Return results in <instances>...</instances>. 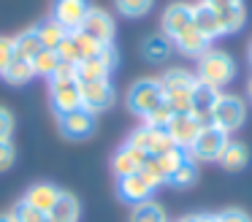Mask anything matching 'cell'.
<instances>
[{
    "label": "cell",
    "mask_w": 252,
    "mask_h": 222,
    "mask_svg": "<svg viewBox=\"0 0 252 222\" xmlns=\"http://www.w3.org/2000/svg\"><path fill=\"white\" fill-rule=\"evenodd\" d=\"M160 90H163V103L174 114H190V95L195 87V73L187 68H168L163 76H158Z\"/></svg>",
    "instance_id": "cell-1"
},
{
    "label": "cell",
    "mask_w": 252,
    "mask_h": 222,
    "mask_svg": "<svg viewBox=\"0 0 252 222\" xmlns=\"http://www.w3.org/2000/svg\"><path fill=\"white\" fill-rule=\"evenodd\" d=\"M195 79L222 92V87L236 79V60L228 52H222V49H209L206 54L198 57Z\"/></svg>",
    "instance_id": "cell-2"
},
{
    "label": "cell",
    "mask_w": 252,
    "mask_h": 222,
    "mask_svg": "<svg viewBox=\"0 0 252 222\" xmlns=\"http://www.w3.org/2000/svg\"><path fill=\"white\" fill-rule=\"evenodd\" d=\"M125 103L127 111L133 117L144 119L147 114H152L155 108L163 103V90H160V81L152 79V76H144V79H136L125 92Z\"/></svg>",
    "instance_id": "cell-3"
},
{
    "label": "cell",
    "mask_w": 252,
    "mask_h": 222,
    "mask_svg": "<svg viewBox=\"0 0 252 222\" xmlns=\"http://www.w3.org/2000/svg\"><path fill=\"white\" fill-rule=\"evenodd\" d=\"M230 135L225 133V130H220L217 125H203L201 133L195 135V141H192L190 146H187V157H190L192 162H217L220 155H222V149L228 146Z\"/></svg>",
    "instance_id": "cell-4"
},
{
    "label": "cell",
    "mask_w": 252,
    "mask_h": 222,
    "mask_svg": "<svg viewBox=\"0 0 252 222\" xmlns=\"http://www.w3.org/2000/svg\"><path fill=\"white\" fill-rule=\"evenodd\" d=\"M209 122L217 125L220 130H225V133L230 135L233 130H239L241 125L247 122V100L239 95H233V92H220Z\"/></svg>",
    "instance_id": "cell-5"
},
{
    "label": "cell",
    "mask_w": 252,
    "mask_h": 222,
    "mask_svg": "<svg viewBox=\"0 0 252 222\" xmlns=\"http://www.w3.org/2000/svg\"><path fill=\"white\" fill-rule=\"evenodd\" d=\"M125 144L141 149L147 157H158V155H163V152L174 149V141L168 138V133H165L163 127H149V125H144V122L127 135Z\"/></svg>",
    "instance_id": "cell-6"
},
{
    "label": "cell",
    "mask_w": 252,
    "mask_h": 222,
    "mask_svg": "<svg viewBox=\"0 0 252 222\" xmlns=\"http://www.w3.org/2000/svg\"><path fill=\"white\" fill-rule=\"evenodd\" d=\"M98 127V117L90 114L87 108H73V111L57 114V130L65 135L68 141H84L95 133Z\"/></svg>",
    "instance_id": "cell-7"
},
{
    "label": "cell",
    "mask_w": 252,
    "mask_h": 222,
    "mask_svg": "<svg viewBox=\"0 0 252 222\" xmlns=\"http://www.w3.org/2000/svg\"><path fill=\"white\" fill-rule=\"evenodd\" d=\"M155 190H158V184H155L144 171L117 179V198L127 206H138V203H144V200H152Z\"/></svg>",
    "instance_id": "cell-8"
},
{
    "label": "cell",
    "mask_w": 252,
    "mask_h": 222,
    "mask_svg": "<svg viewBox=\"0 0 252 222\" xmlns=\"http://www.w3.org/2000/svg\"><path fill=\"white\" fill-rule=\"evenodd\" d=\"M82 84V81H79ZM117 103V90L111 84V79H100V81H84L82 84V108H87L90 114H103Z\"/></svg>",
    "instance_id": "cell-9"
},
{
    "label": "cell",
    "mask_w": 252,
    "mask_h": 222,
    "mask_svg": "<svg viewBox=\"0 0 252 222\" xmlns=\"http://www.w3.org/2000/svg\"><path fill=\"white\" fill-rule=\"evenodd\" d=\"M49 106L55 111V117L73 111V108H82V84H79V79H52Z\"/></svg>",
    "instance_id": "cell-10"
},
{
    "label": "cell",
    "mask_w": 252,
    "mask_h": 222,
    "mask_svg": "<svg viewBox=\"0 0 252 222\" xmlns=\"http://www.w3.org/2000/svg\"><path fill=\"white\" fill-rule=\"evenodd\" d=\"M120 63V54H117L114 43L106 46L98 57H90V60H82L76 63V79L82 81H100V79H111V70L117 68Z\"/></svg>",
    "instance_id": "cell-11"
},
{
    "label": "cell",
    "mask_w": 252,
    "mask_h": 222,
    "mask_svg": "<svg viewBox=\"0 0 252 222\" xmlns=\"http://www.w3.org/2000/svg\"><path fill=\"white\" fill-rule=\"evenodd\" d=\"M93 3L90 0H52V8H49V16L55 22H60L68 32L79 30L84 22V16L90 14Z\"/></svg>",
    "instance_id": "cell-12"
},
{
    "label": "cell",
    "mask_w": 252,
    "mask_h": 222,
    "mask_svg": "<svg viewBox=\"0 0 252 222\" xmlns=\"http://www.w3.org/2000/svg\"><path fill=\"white\" fill-rule=\"evenodd\" d=\"M82 32H87L90 38H95L98 43H103V46H111L114 43V35H117V22L114 16L109 14V11L103 8H90V14L84 16L82 27H79Z\"/></svg>",
    "instance_id": "cell-13"
},
{
    "label": "cell",
    "mask_w": 252,
    "mask_h": 222,
    "mask_svg": "<svg viewBox=\"0 0 252 222\" xmlns=\"http://www.w3.org/2000/svg\"><path fill=\"white\" fill-rule=\"evenodd\" d=\"M192 25V3H185V0H176V3H168L163 8V16H160V32L165 38L174 41L182 30Z\"/></svg>",
    "instance_id": "cell-14"
},
{
    "label": "cell",
    "mask_w": 252,
    "mask_h": 222,
    "mask_svg": "<svg viewBox=\"0 0 252 222\" xmlns=\"http://www.w3.org/2000/svg\"><path fill=\"white\" fill-rule=\"evenodd\" d=\"M203 122L201 119H195L192 114H174L168 122V127H165V133H168V138L174 141V146H179V149L187 152V146L195 141V135L201 133Z\"/></svg>",
    "instance_id": "cell-15"
},
{
    "label": "cell",
    "mask_w": 252,
    "mask_h": 222,
    "mask_svg": "<svg viewBox=\"0 0 252 222\" xmlns=\"http://www.w3.org/2000/svg\"><path fill=\"white\" fill-rule=\"evenodd\" d=\"M144 162H147V155H144L141 149H136V146L130 144H122L117 146V152L111 155V171H114V176H130V173H138L144 168Z\"/></svg>",
    "instance_id": "cell-16"
},
{
    "label": "cell",
    "mask_w": 252,
    "mask_h": 222,
    "mask_svg": "<svg viewBox=\"0 0 252 222\" xmlns=\"http://www.w3.org/2000/svg\"><path fill=\"white\" fill-rule=\"evenodd\" d=\"M217 97H220V90L203 84V81H195L192 95H190V114L195 119H201L203 125H209V119H212V108H214V103H217Z\"/></svg>",
    "instance_id": "cell-17"
},
{
    "label": "cell",
    "mask_w": 252,
    "mask_h": 222,
    "mask_svg": "<svg viewBox=\"0 0 252 222\" xmlns=\"http://www.w3.org/2000/svg\"><path fill=\"white\" fill-rule=\"evenodd\" d=\"M60 192H63V190L57 187V184H52V182H35V184H30V187L25 190L22 200H25V203H30L33 209H38V211H44V214H49V211L55 209V203H57V198H60Z\"/></svg>",
    "instance_id": "cell-18"
},
{
    "label": "cell",
    "mask_w": 252,
    "mask_h": 222,
    "mask_svg": "<svg viewBox=\"0 0 252 222\" xmlns=\"http://www.w3.org/2000/svg\"><path fill=\"white\" fill-rule=\"evenodd\" d=\"M171 43H174V49H176L179 54H185V57H195V60L212 49V41H209V38L203 35V32L198 30L195 25H190L187 30H182Z\"/></svg>",
    "instance_id": "cell-19"
},
{
    "label": "cell",
    "mask_w": 252,
    "mask_h": 222,
    "mask_svg": "<svg viewBox=\"0 0 252 222\" xmlns=\"http://www.w3.org/2000/svg\"><path fill=\"white\" fill-rule=\"evenodd\" d=\"M192 25H195L198 30H201L203 35L209 38V41L225 35V32H222V25H220V14L212 8V5L203 3V0L192 3Z\"/></svg>",
    "instance_id": "cell-20"
},
{
    "label": "cell",
    "mask_w": 252,
    "mask_h": 222,
    "mask_svg": "<svg viewBox=\"0 0 252 222\" xmlns=\"http://www.w3.org/2000/svg\"><path fill=\"white\" fill-rule=\"evenodd\" d=\"M171 52H174V43H171V38H165L163 32H149L141 41V57L152 65L165 63V60L171 57Z\"/></svg>",
    "instance_id": "cell-21"
},
{
    "label": "cell",
    "mask_w": 252,
    "mask_h": 222,
    "mask_svg": "<svg viewBox=\"0 0 252 222\" xmlns=\"http://www.w3.org/2000/svg\"><path fill=\"white\" fill-rule=\"evenodd\" d=\"M217 162L225 171L239 173V171H244L247 162H250V149H247V144H241V141H228V146L222 149V155H220Z\"/></svg>",
    "instance_id": "cell-22"
},
{
    "label": "cell",
    "mask_w": 252,
    "mask_h": 222,
    "mask_svg": "<svg viewBox=\"0 0 252 222\" xmlns=\"http://www.w3.org/2000/svg\"><path fill=\"white\" fill-rule=\"evenodd\" d=\"M49 217L57 222H79L82 220V203H79V198L73 192L63 190L57 203H55V209L49 211Z\"/></svg>",
    "instance_id": "cell-23"
},
{
    "label": "cell",
    "mask_w": 252,
    "mask_h": 222,
    "mask_svg": "<svg viewBox=\"0 0 252 222\" xmlns=\"http://www.w3.org/2000/svg\"><path fill=\"white\" fill-rule=\"evenodd\" d=\"M41 49L44 46H41V38H38V32H35V27H28V30L14 35V57H22V60H30V63H33Z\"/></svg>",
    "instance_id": "cell-24"
},
{
    "label": "cell",
    "mask_w": 252,
    "mask_h": 222,
    "mask_svg": "<svg viewBox=\"0 0 252 222\" xmlns=\"http://www.w3.org/2000/svg\"><path fill=\"white\" fill-rule=\"evenodd\" d=\"M35 32H38V38H41V46L44 49H52L55 52L57 49V43L63 41V38L68 35V30L60 25V22H55L52 16H46V19H41V22H35Z\"/></svg>",
    "instance_id": "cell-25"
},
{
    "label": "cell",
    "mask_w": 252,
    "mask_h": 222,
    "mask_svg": "<svg viewBox=\"0 0 252 222\" xmlns=\"http://www.w3.org/2000/svg\"><path fill=\"white\" fill-rule=\"evenodd\" d=\"M0 79L6 81V84H11V87L28 84L30 79H35V73H33V63H30V60H22V57H14V60H11V65H8L6 70H3V76H0Z\"/></svg>",
    "instance_id": "cell-26"
},
{
    "label": "cell",
    "mask_w": 252,
    "mask_h": 222,
    "mask_svg": "<svg viewBox=\"0 0 252 222\" xmlns=\"http://www.w3.org/2000/svg\"><path fill=\"white\" fill-rule=\"evenodd\" d=\"M198 176H201V173H198V162H192L190 157H187V160L182 162L174 173H171L168 187H174V190H190V187H195V184H198Z\"/></svg>",
    "instance_id": "cell-27"
},
{
    "label": "cell",
    "mask_w": 252,
    "mask_h": 222,
    "mask_svg": "<svg viewBox=\"0 0 252 222\" xmlns=\"http://www.w3.org/2000/svg\"><path fill=\"white\" fill-rule=\"evenodd\" d=\"M130 222H171L158 200H144L130 209Z\"/></svg>",
    "instance_id": "cell-28"
},
{
    "label": "cell",
    "mask_w": 252,
    "mask_h": 222,
    "mask_svg": "<svg viewBox=\"0 0 252 222\" xmlns=\"http://www.w3.org/2000/svg\"><path fill=\"white\" fill-rule=\"evenodd\" d=\"M214 11H217V8H214ZM217 14H220V25H222L225 35H233V32H239L241 27L247 25L244 3H241V5H230V8H222V11H217Z\"/></svg>",
    "instance_id": "cell-29"
},
{
    "label": "cell",
    "mask_w": 252,
    "mask_h": 222,
    "mask_svg": "<svg viewBox=\"0 0 252 222\" xmlns=\"http://www.w3.org/2000/svg\"><path fill=\"white\" fill-rule=\"evenodd\" d=\"M60 63H63V60L57 57V52H52V49H41L38 57L33 60V73L49 81V79H55V73H57V68H60Z\"/></svg>",
    "instance_id": "cell-30"
},
{
    "label": "cell",
    "mask_w": 252,
    "mask_h": 222,
    "mask_svg": "<svg viewBox=\"0 0 252 222\" xmlns=\"http://www.w3.org/2000/svg\"><path fill=\"white\" fill-rule=\"evenodd\" d=\"M155 0H114V8L117 14L127 16V19H141L152 11Z\"/></svg>",
    "instance_id": "cell-31"
},
{
    "label": "cell",
    "mask_w": 252,
    "mask_h": 222,
    "mask_svg": "<svg viewBox=\"0 0 252 222\" xmlns=\"http://www.w3.org/2000/svg\"><path fill=\"white\" fill-rule=\"evenodd\" d=\"M11 214H14V220H17V222H46V217H49V214H44V211L33 209L30 203H25L22 198L14 203Z\"/></svg>",
    "instance_id": "cell-32"
},
{
    "label": "cell",
    "mask_w": 252,
    "mask_h": 222,
    "mask_svg": "<svg viewBox=\"0 0 252 222\" xmlns=\"http://www.w3.org/2000/svg\"><path fill=\"white\" fill-rule=\"evenodd\" d=\"M57 57L63 60V63H71V65H76V63H82V57H79V49H76V41H73V32H68L65 38H63L60 43H57Z\"/></svg>",
    "instance_id": "cell-33"
},
{
    "label": "cell",
    "mask_w": 252,
    "mask_h": 222,
    "mask_svg": "<svg viewBox=\"0 0 252 222\" xmlns=\"http://www.w3.org/2000/svg\"><path fill=\"white\" fill-rule=\"evenodd\" d=\"M171 117H174V111H171L168 106H165V103H160L158 108H155L152 114H147V117L141 119L144 125H149V127H168V122H171Z\"/></svg>",
    "instance_id": "cell-34"
},
{
    "label": "cell",
    "mask_w": 252,
    "mask_h": 222,
    "mask_svg": "<svg viewBox=\"0 0 252 222\" xmlns=\"http://www.w3.org/2000/svg\"><path fill=\"white\" fill-rule=\"evenodd\" d=\"M14 162H17V146L11 141H0V173L8 171Z\"/></svg>",
    "instance_id": "cell-35"
},
{
    "label": "cell",
    "mask_w": 252,
    "mask_h": 222,
    "mask_svg": "<svg viewBox=\"0 0 252 222\" xmlns=\"http://www.w3.org/2000/svg\"><path fill=\"white\" fill-rule=\"evenodd\" d=\"M14 125H17V119H14V114L8 111L6 106H0V141H11Z\"/></svg>",
    "instance_id": "cell-36"
},
{
    "label": "cell",
    "mask_w": 252,
    "mask_h": 222,
    "mask_svg": "<svg viewBox=\"0 0 252 222\" xmlns=\"http://www.w3.org/2000/svg\"><path fill=\"white\" fill-rule=\"evenodd\" d=\"M11 60H14V38L0 35V76L11 65Z\"/></svg>",
    "instance_id": "cell-37"
},
{
    "label": "cell",
    "mask_w": 252,
    "mask_h": 222,
    "mask_svg": "<svg viewBox=\"0 0 252 222\" xmlns=\"http://www.w3.org/2000/svg\"><path fill=\"white\" fill-rule=\"evenodd\" d=\"M217 220L220 222H252V217L241 209H222L217 214Z\"/></svg>",
    "instance_id": "cell-38"
},
{
    "label": "cell",
    "mask_w": 252,
    "mask_h": 222,
    "mask_svg": "<svg viewBox=\"0 0 252 222\" xmlns=\"http://www.w3.org/2000/svg\"><path fill=\"white\" fill-rule=\"evenodd\" d=\"M203 3L217 8V11H222V8H230V5H241L244 0H203Z\"/></svg>",
    "instance_id": "cell-39"
},
{
    "label": "cell",
    "mask_w": 252,
    "mask_h": 222,
    "mask_svg": "<svg viewBox=\"0 0 252 222\" xmlns=\"http://www.w3.org/2000/svg\"><path fill=\"white\" fill-rule=\"evenodd\" d=\"M209 214H187V217H179L176 222H206Z\"/></svg>",
    "instance_id": "cell-40"
},
{
    "label": "cell",
    "mask_w": 252,
    "mask_h": 222,
    "mask_svg": "<svg viewBox=\"0 0 252 222\" xmlns=\"http://www.w3.org/2000/svg\"><path fill=\"white\" fill-rule=\"evenodd\" d=\"M0 222H17L11 211H0Z\"/></svg>",
    "instance_id": "cell-41"
},
{
    "label": "cell",
    "mask_w": 252,
    "mask_h": 222,
    "mask_svg": "<svg viewBox=\"0 0 252 222\" xmlns=\"http://www.w3.org/2000/svg\"><path fill=\"white\" fill-rule=\"evenodd\" d=\"M247 97L252 100V76H250V81H247Z\"/></svg>",
    "instance_id": "cell-42"
},
{
    "label": "cell",
    "mask_w": 252,
    "mask_h": 222,
    "mask_svg": "<svg viewBox=\"0 0 252 222\" xmlns=\"http://www.w3.org/2000/svg\"><path fill=\"white\" fill-rule=\"evenodd\" d=\"M247 60H250V65H252V41H250V46H247Z\"/></svg>",
    "instance_id": "cell-43"
},
{
    "label": "cell",
    "mask_w": 252,
    "mask_h": 222,
    "mask_svg": "<svg viewBox=\"0 0 252 222\" xmlns=\"http://www.w3.org/2000/svg\"><path fill=\"white\" fill-rule=\"evenodd\" d=\"M46 222H57V220H52V217H46Z\"/></svg>",
    "instance_id": "cell-44"
}]
</instances>
